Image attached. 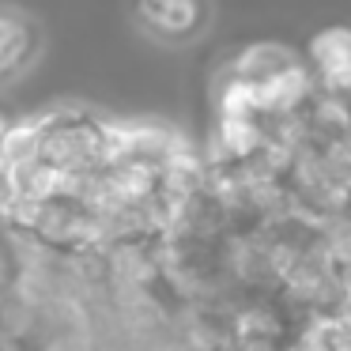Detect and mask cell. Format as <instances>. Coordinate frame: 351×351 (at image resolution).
<instances>
[{
    "instance_id": "obj_3",
    "label": "cell",
    "mask_w": 351,
    "mask_h": 351,
    "mask_svg": "<svg viewBox=\"0 0 351 351\" xmlns=\"http://www.w3.org/2000/svg\"><path fill=\"white\" fill-rule=\"evenodd\" d=\"M306 69L313 72L321 91L340 95L343 84L351 80V27H321L302 53Z\"/></svg>"
},
{
    "instance_id": "obj_4",
    "label": "cell",
    "mask_w": 351,
    "mask_h": 351,
    "mask_svg": "<svg viewBox=\"0 0 351 351\" xmlns=\"http://www.w3.org/2000/svg\"><path fill=\"white\" fill-rule=\"evenodd\" d=\"M295 64H302V53H298L295 46H287V42H250V46L238 49L223 69L250 87H265L268 80L283 76V72L295 69Z\"/></svg>"
},
{
    "instance_id": "obj_2",
    "label": "cell",
    "mask_w": 351,
    "mask_h": 351,
    "mask_svg": "<svg viewBox=\"0 0 351 351\" xmlns=\"http://www.w3.org/2000/svg\"><path fill=\"white\" fill-rule=\"evenodd\" d=\"M42 23L16 4H0V87L16 84L42 57Z\"/></svg>"
},
{
    "instance_id": "obj_5",
    "label": "cell",
    "mask_w": 351,
    "mask_h": 351,
    "mask_svg": "<svg viewBox=\"0 0 351 351\" xmlns=\"http://www.w3.org/2000/svg\"><path fill=\"white\" fill-rule=\"evenodd\" d=\"M336 317H340V325L351 332V283H348V291H343L340 306H336Z\"/></svg>"
},
{
    "instance_id": "obj_6",
    "label": "cell",
    "mask_w": 351,
    "mask_h": 351,
    "mask_svg": "<svg viewBox=\"0 0 351 351\" xmlns=\"http://www.w3.org/2000/svg\"><path fill=\"white\" fill-rule=\"evenodd\" d=\"M8 129H12V114L0 110V147H4V140H8Z\"/></svg>"
},
{
    "instance_id": "obj_7",
    "label": "cell",
    "mask_w": 351,
    "mask_h": 351,
    "mask_svg": "<svg viewBox=\"0 0 351 351\" xmlns=\"http://www.w3.org/2000/svg\"><path fill=\"white\" fill-rule=\"evenodd\" d=\"M340 99H343V102H348V110H351V80H348V84H343V91H340Z\"/></svg>"
},
{
    "instance_id": "obj_1",
    "label": "cell",
    "mask_w": 351,
    "mask_h": 351,
    "mask_svg": "<svg viewBox=\"0 0 351 351\" xmlns=\"http://www.w3.org/2000/svg\"><path fill=\"white\" fill-rule=\"evenodd\" d=\"M132 23L155 46L182 49L212 27V0H132Z\"/></svg>"
}]
</instances>
